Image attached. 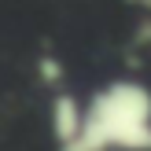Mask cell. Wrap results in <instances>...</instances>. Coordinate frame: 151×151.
I'll return each mask as SVG.
<instances>
[{"label":"cell","mask_w":151,"mask_h":151,"mask_svg":"<svg viewBox=\"0 0 151 151\" xmlns=\"http://www.w3.org/2000/svg\"><path fill=\"white\" fill-rule=\"evenodd\" d=\"M59 151H151V92L133 81L100 88L85 107V125Z\"/></svg>","instance_id":"cell-1"},{"label":"cell","mask_w":151,"mask_h":151,"mask_svg":"<svg viewBox=\"0 0 151 151\" xmlns=\"http://www.w3.org/2000/svg\"><path fill=\"white\" fill-rule=\"evenodd\" d=\"M81 125H85V107L74 92H55L52 96V137L59 147L74 144L81 137Z\"/></svg>","instance_id":"cell-2"},{"label":"cell","mask_w":151,"mask_h":151,"mask_svg":"<svg viewBox=\"0 0 151 151\" xmlns=\"http://www.w3.org/2000/svg\"><path fill=\"white\" fill-rule=\"evenodd\" d=\"M37 78H41L44 85L55 88L59 81H63V66H59V59L55 55H41V59H37Z\"/></svg>","instance_id":"cell-3"},{"label":"cell","mask_w":151,"mask_h":151,"mask_svg":"<svg viewBox=\"0 0 151 151\" xmlns=\"http://www.w3.org/2000/svg\"><path fill=\"white\" fill-rule=\"evenodd\" d=\"M129 4H137V7H144V11H151V0H129Z\"/></svg>","instance_id":"cell-4"}]
</instances>
